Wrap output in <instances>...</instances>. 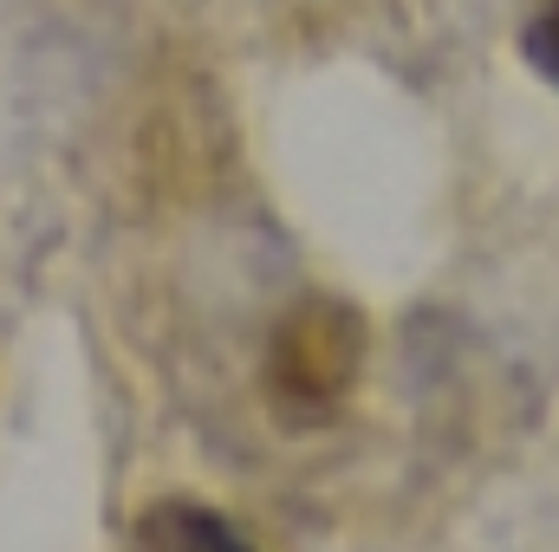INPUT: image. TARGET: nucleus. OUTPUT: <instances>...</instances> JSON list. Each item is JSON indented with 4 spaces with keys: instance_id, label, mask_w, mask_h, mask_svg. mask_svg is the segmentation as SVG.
<instances>
[{
    "instance_id": "nucleus-1",
    "label": "nucleus",
    "mask_w": 559,
    "mask_h": 552,
    "mask_svg": "<svg viewBox=\"0 0 559 552\" xmlns=\"http://www.w3.org/2000/svg\"><path fill=\"white\" fill-rule=\"evenodd\" d=\"M358 358H365V325L352 305H332V299H312L299 305L274 338V358H267V391L293 422H319V416L338 410V397L352 391L358 377Z\"/></svg>"
},
{
    "instance_id": "nucleus-2",
    "label": "nucleus",
    "mask_w": 559,
    "mask_h": 552,
    "mask_svg": "<svg viewBox=\"0 0 559 552\" xmlns=\"http://www.w3.org/2000/svg\"><path fill=\"white\" fill-rule=\"evenodd\" d=\"M143 552H254V547L222 514L189 507V501H169V507H150L143 514Z\"/></svg>"
},
{
    "instance_id": "nucleus-3",
    "label": "nucleus",
    "mask_w": 559,
    "mask_h": 552,
    "mask_svg": "<svg viewBox=\"0 0 559 552\" xmlns=\"http://www.w3.org/2000/svg\"><path fill=\"white\" fill-rule=\"evenodd\" d=\"M521 52L559 85V0H540L534 7V20L521 26Z\"/></svg>"
}]
</instances>
